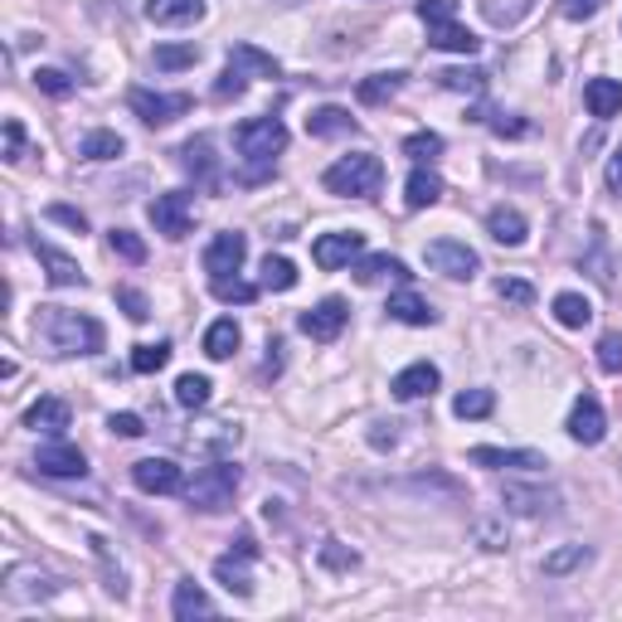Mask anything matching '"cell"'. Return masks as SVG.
I'll return each mask as SVG.
<instances>
[{
  "instance_id": "45",
  "label": "cell",
  "mask_w": 622,
  "mask_h": 622,
  "mask_svg": "<svg viewBox=\"0 0 622 622\" xmlns=\"http://www.w3.org/2000/svg\"><path fill=\"white\" fill-rule=\"evenodd\" d=\"M209 292H215L219 302H239V307H249L258 297V287L243 283V277H209Z\"/></svg>"
},
{
  "instance_id": "60",
  "label": "cell",
  "mask_w": 622,
  "mask_h": 622,
  "mask_svg": "<svg viewBox=\"0 0 622 622\" xmlns=\"http://www.w3.org/2000/svg\"><path fill=\"white\" fill-rule=\"evenodd\" d=\"M394 443H399L394 424H370V448H374V452H390Z\"/></svg>"
},
{
  "instance_id": "38",
  "label": "cell",
  "mask_w": 622,
  "mask_h": 622,
  "mask_svg": "<svg viewBox=\"0 0 622 622\" xmlns=\"http://www.w3.org/2000/svg\"><path fill=\"white\" fill-rule=\"evenodd\" d=\"M209 390H215V384L205 380V374H181V380H175V404L181 408H205L209 404Z\"/></svg>"
},
{
  "instance_id": "12",
  "label": "cell",
  "mask_w": 622,
  "mask_h": 622,
  "mask_svg": "<svg viewBox=\"0 0 622 622\" xmlns=\"http://www.w3.org/2000/svg\"><path fill=\"white\" fill-rule=\"evenodd\" d=\"M132 481L146 496H175V491L185 487L181 467H175L171 457H142V462H132Z\"/></svg>"
},
{
  "instance_id": "58",
  "label": "cell",
  "mask_w": 622,
  "mask_h": 622,
  "mask_svg": "<svg viewBox=\"0 0 622 622\" xmlns=\"http://www.w3.org/2000/svg\"><path fill=\"white\" fill-rule=\"evenodd\" d=\"M559 10H565V20H593L603 0H559Z\"/></svg>"
},
{
  "instance_id": "24",
  "label": "cell",
  "mask_w": 622,
  "mask_h": 622,
  "mask_svg": "<svg viewBox=\"0 0 622 622\" xmlns=\"http://www.w3.org/2000/svg\"><path fill=\"white\" fill-rule=\"evenodd\" d=\"M171 613L181 618V622H195V618H215V598H209L199 583L190 579H181L175 583V593H171Z\"/></svg>"
},
{
  "instance_id": "10",
  "label": "cell",
  "mask_w": 622,
  "mask_h": 622,
  "mask_svg": "<svg viewBox=\"0 0 622 622\" xmlns=\"http://www.w3.org/2000/svg\"><path fill=\"white\" fill-rule=\"evenodd\" d=\"M365 253V233L360 229H336V233H321V239L312 243V263L326 268V273H336V268H346L350 258Z\"/></svg>"
},
{
  "instance_id": "20",
  "label": "cell",
  "mask_w": 622,
  "mask_h": 622,
  "mask_svg": "<svg viewBox=\"0 0 622 622\" xmlns=\"http://www.w3.org/2000/svg\"><path fill=\"white\" fill-rule=\"evenodd\" d=\"M443 384V374H438V365H428V360H414V365H404L394 374V399H404V404H414V399H428L433 390Z\"/></svg>"
},
{
  "instance_id": "57",
  "label": "cell",
  "mask_w": 622,
  "mask_h": 622,
  "mask_svg": "<svg viewBox=\"0 0 622 622\" xmlns=\"http://www.w3.org/2000/svg\"><path fill=\"white\" fill-rule=\"evenodd\" d=\"M50 219L54 225H64V229H74V233H88V215L84 209H74V205H50Z\"/></svg>"
},
{
  "instance_id": "54",
  "label": "cell",
  "mask_w": 622,
  "mask_h": 622,
  "mask_svg": "<svg viewBox=\"0 0 622 622\" xmlns=\"http://www.w3.org/2000/svg\"><path fill=\"white\" fill-rule=\"evenodd\" d=\"M117 307H122L132 321H146L151 316V302H146V292H137V287H117Z\"/></svg>"
},
{
  "instance_id": "50",
  "label": "cell",
  "mask_w": 622,
  "mask_h": 622,
  "mask_svg": "<svg viewBox=\"0 0 622 622\" xmlns=\"http://www.w3.org/2000/svg\"><path fill=\"white\" fill-rule=\"evenodd\" d=\"M92 555L102 559V574H108V583H102V589H108L112 598H127V579H122V569L112 565V549H108V539H102V535H92Z\"/></svg>"
},
{
  "instance_id": "2",
  "label": "cell",
  "mask_w": 622,
  "mask_h": 622,
  "mask_svg": "<svg viewBox=\"0 0 622 622\" xmlns=\"http://www.w3.org/2000/svg\"><path fill=\"white\" fill-rule=\"evenodd\" d=\"M233 146L249 161V181H258L263 171H273V161L287 151V127L283 117H249L233 127Z\"/></svg>"
},
{
  "instance_id": "47",
  "label": "cell",
  "mask_w": 622,
  "mask_h": 622,
  "mask_svg": "<svg viewBox=\"0 0 622 622\" xmlns=\"http://www.w3.org/2000/svg\"><path fill=\"white\" fill-rule=\"evenodd\" d=\"M438 151H443V137H438V132H414V137H404V156L414 161V166H428Z\"/></svg>"
},
{
  "instance_id": "15",
  "label": "cell",
  "mask_w": 622,
  "mask_h": 622,
  "mask_svg": "<svg viewBox=\"0 0 622 622\" xmlns=\"http://www.w3.org/2000/svg\"><path fill=\"white\" fill-rule=\"evenodd\" d=\"M569 438L574 443H583V448H593V443H603V433H608V414H603V404H598L593 394H579L574 399V408H569Z\"/></svg>"
},
{
  "instance_id": "22",
  "label": "cell",
  "mask_w": 622,
  "mask_h": 622,
  "mask_svg": "<svg viewBox=\"0 0 622 622\" xmlns=\"http://www.w3.org/2000/svg\"><path fill=\"white\" fill-rule=\"evenodd\" d=\"M34 258H40V263H44V273H50V283H54V287H84V283H88V277H84V268H78V258L58 253L54 243L34 239Z\"/></svg>"
},
{
  "instance_id": "43",
  "label": "cell",
  "mask_w": 622,
  "mask_h": 622,
  "mask_svg": "<svg viewBox=\"0 0 622 622\" xmlns=\"http://www.w3.org/2000/svg\"><path fill=\"white\" fill-rule=\"evenodd\" d=\"M171 365V340H156V346H137L132 350V370L137 374H156Z\"/></svg>"
},
{
  "instance_id": "48",
  "label": "cell",
  "mask_w": 622,
  "mask_h": 622,
  "mask_svg": "<svg viewBox=\"0 0 622 622\" xmlns=\"http://www.w3.org/2000/svg\"><path fill=\"white\" fill-rule=\"evenodd\" d=\"M108 249L122 258V263H146V243L137 239L132 229H112V233H108Z\"/></svg>"
},
{
  "instance_id": "59",
  "label": "cell",
  "mask_w": 622,
  "mask_h": 622,
  "mask_svg": "<svg viewBox=\"0 0 622 622\" xmlns=\"http://www.w3.org/2000/svg\"><path fill=\"white\" fill-rule=\"evenodd\" d=\"M108 428H112V433H122V438H142V433H146V424H142L137 414H112V418H108Z\"/></svg>"
},
{
  "instance_id": "62",
  "label": "cell",
  "mask_w": 622,
  "mask_h": 622,
  "mask_svg": "<svg viewBox=\"0 0 622 622\" xmlns=\"http://www.w3.org/2000/svg\"><path fill=\"white\" fill-rule=\"evenodd\" d=\"M603 185H608V190H613V195L622 199V146L613 151V156H608V171H603Z\"/></svg>"
},
{
  "instance_id": "51",
  "label": "cell",
  "mask_w": 622,
  "mask_h": 622,
  "mask_svg": "<svg viewBox=\"0 0 622 622\" xmlns=\"http://www.w3.org/2000/svg\"><path fill=\"white\" fill-rule=\"evenodd\" d=\"M598 370H603V374H622V331H603V336H598Z\"/></svg>"
},
{
  "instance_id": "56",
  "label": "cell",
  "mask_w": 622,
  "mask_h": 622,
  "mask_svg": "<svg viewBox=\"0 0 622 622\" xmlns=\"http://www.w3.org/2000/svg\"><path fill=\"white\" fill-rule=\"evenodd\" d=\"M243 92H249V74H239V68L229 64L215 84V98H243Z\"/></svg>"
},
{
  "instance_id": "7",
  "label": "cell",
  "mask_w": 622,
  "mask_h": 622,
  "mask_svg": "<svg viewBox=\"0 0 622 622\" xmlns=\"http://www.w3.org/2000/svg\"><path fill=\"white\" fill-rule=\"evenodd\" d=\"M127 102H132V112L142 117L146 127H166V122H175V117H185L195 108L190 92H151V88H132Z\"/></svg>"
},
{
  "instance_id": "40",
  "label": "cell",
  "mask_w": 622,
  "mask_h": 622,
  "mask_svg": "<svg viewBox=\"0 0 622 622\" xmlns=\"http://www.w3.org/2000/svg\"><path fill=\"white\" fill-rule=\"evenodd\" d=\"M263 287L268 292H292L297 287V268H292V258H263Z\"/></svg>"
},
{
  "instance_id": "5",
  "label": "cell",
  "mask_w": 622,
  "mask_h": 622,
  "mask_svg": "<svg viewBox=\"0 0 622 622\" xmlns=\"http://www.w3.org/2000/svg\"><path fill=\"white\" fill-rule=\"evenodd\" d=\"M239 481H243L239 462H215V467H205V472H195V481L185 487V501H190L195 511H229Z\"/></svg>"
},
{
  "instance_id": "11",
  "label": "cell",
  "mask_w": 622,
  "mask_h": 622,
  "mask_svg": "<svg viewBox=\"0 0 622 622\" xmlns=\"http://www.w3.org/2000/svg\"><path fill=\"white\" fill-rule=\"evenodd\" d=\"M472 467H487V472H545V452L531 448H472L467 452Z\"/></svg>"
},
{
  "instance_id": "25",
  "label": "cell",
  "mask_w": 622,
  "mask_h": 622,
  "mask_svg": "<svg viewBox=\"0 0 622 622\" xmlns=\"http://www.w3.org/2000/svg\"><path fill=\"white\" fill-rule=\"evenodd\" d=\"M583 102H589V112L598 122L618 117L622 112V78H589V84H583Z\"/></svg>"
},
{
  "instance_id": "35",
  "label": "cell",
  "mask_w": 622,
  "mask_h": 622,
  "mask_svg": "<svg viewBox=\"0 0 622 622\" xmlns=\"http://www.w3.org/2000/svg\"><path fill=\"white\" fill-rule=\"evenodd\" d=\"M472 539L487 549V555H506V549H511V531H506L501 515H477V521H472Z\"/></svg>"
},
{
  "instance_id": "29",
  "label": "cell",
  "mask_w": 622,
  "mask_h": 622,
  "mask_svg": "<svg viewBox=\"0 0 622 622\" xmlns=\"http://www.w3.org/2000/svg\"><path fill=\"white\" fill-rule=\"evenodd\" d=\"M384 277H399V283H408V268L399 263V258H390V253H365V258H356V283H365V287H374V283H384Z\"/></svg>"
},
{
  "instance_id": "16",
  "label": "cell",
  "mask_w": 622,
  "mask_h": 622,
  "mask_svg": "<svg viewBox=\"0 0 622 622\" xmlns=\"http://www.w3.org/2000/svg\"><path fill=\"white\" fill-rule=\"evenodd\" d=\"M243 258H249V239L243 233H215L209 239V249H205V273L209 277H229V273H239L243 268Z\"/></svg>"
},
{
  "instance_id": "13",
  "label": "cell",
  "mask_w": 622,
  "mask_h": 622,
  "mask_svg": "<svg viewBox=\"0 0 622 622\" xmlns=\"http://www.w3.org/2000/svg\"><path fill=\"white\" fill-rule=\"evenodd\" d=\"M346 321H350V307H346V302H340V297H326V302H316L312 312L297 316V331L312 336V340H336L340 331H346Z\"/></svg>"
},
{
  "instance_id": "3",
  "label": "cell",
  "mask_w": 622,
  "mask_h": 622,
  "mask_svg": "<svg viewBox=\"0 0 622 622\" xmlns=\"http://www.w3.org/2000/svg\"><path fill=\"white\" fill-rule=\"evenodd\" d=\"M321 185L340 199H370V195H380V185H384V166L370 151H356V156H340L336 166H326Z\"/></svg>"
},
{
  "instance_id": "31",
  "label": "cell",
  "mask_w": 622,
  "mask_h": 622,
  "mask_svg": "<svg viewBox=\"0 0 622 622\" xmlns=\"http://www.w3.org/2000/svg\"><path fill=\"white\" fill-rule=\"evenodd\" d=\"M384 312H390V321H404V326H433L438 321V312H433L418 292H394Z\"/></svg>"
},
{
  "instance_id": "27",
  "label": "cell",
  "mask_w": 622,
  "mask_h": 622,
  "mask_svg": "<svg viewBox=\"0 0 622 622\" xmlns=\"http://www.w3.org/2000/svg\"><path fill=\"white\" fill-rule=\"evenodd\" d=\"M583 565H593V549L589 545H559L539 559V574L545 579H565V574H579Z\"/></svg>"
},
{
  "instance_id": "21",
  "label": "cell",
  "mask_w": 622,
  "mask_h": 622,
  "mask_svg": "<svg viewBox=\"0 0 622 622\" xmlns=\"http://www.w3.org/2000/svg\"><path fill=\"white\" fill-rule=\"evenodd\" d=\"M146 20L161 30H181L205 20V0H146Z\"/></svg>"
},
{
  "instance_id": "14",
  "label": "cell",
  "mask_w": 622,
  "mask_h": 622,
  "mask_svg": "<svg viewBox=\"0 0 622 622\" xmlns=\"http://www.w3.org/2000/svg\"><path fill=\"white\" fill-rule=\"evenodd\" d=\"M501 501L515 515H555L559 511V491L555 487H531V481H506Z\"/></svg>"
},
{
  "instance_id": "18",
  "label": "cell",
  "mask_w": 622,
  "mask_h": 622,
  "mask_svg": "<svg viewBox=\"0 0 622 622\" xmlns=\"http://www.w3.org/2000/svg\"><path fill=\"white\" fill-rule=\"evenodd\" d=\"M34 467H40L44 477H88V457L74 448V443H44L40 452H34Z\"/></svg>"
},
{
  "instance_id": "6",
  "label": "cell",
  "mask_w": 622,
  "mask_h": 622,
  "mask_svg": "<svg viewBox=\"0 0 622 622\" xmlns=\"http://www.w3.org/2000/svg\"><path fill=\"white\" fill-rule=\"evenodd\" d=\"M424 263L433 268V273L452 277V283H472V277L481 273L477 249H467V243H457V239H433L424 249Z\"/></svg>"
},
{
  "instance_id": "37",
  "label": "cell",
  "mask_w": 622,
  "mask_h": 622,
  "mask_svg": "<svg viewBox=\"0 0 622 622\" xmlns=\"http://www.w3.org/2000/svg\"><path fill=\"white\" fill-rule=\"evenodd\" d=\"M555 321H559V326H569V331L589 326V321H593L589 297H579V292H559V297H555Z\"/></svg>"
},
{
  "instance_id": "55",
  "label": "cell",
  "mask_w": 622,
  "mask_h": 622,
  "mask_svg": "<svg viewBox=\"0 0 622 622\" xmlns=\"http://www.w3.org/2000/svg\"><path fill=\"white\" fill-rule=\"evenodd\" d=\"M6 161H10V166L25 161V122H20V117H10V122H6Z\"/></svg>"
},
{
  "instance_id": "34",
  "label": "cell",
  "mask_w": 622,
  "mask_h": 622,
  "mask_svg": "<svg viewBox=\"0 0 622 622\" xmlns=\"http://www.w3.org/2000/svg\"><path fill=\"white\" fill-rule=\"evenodd\" d=\"M239 340H243L239 321H233V316H219V321L205 331V356L209 360H229L233 350H239Z\"/></svg>"
},
{
  "instance_id": "41",
  "label": "cell",
  "mask_w": 622,
  "mask_h": 622,
  "mask_svg": "<svg viewBox=\"0 0 622 622\" xmlns=\"http://www.w3.org/2000/svg\"><path fill=\"white\" fill-rule=\"evenodd\" d=\"M491 408H496V394H491V390H462L452 399V414L457 418H487Z\"/></svg>"
},
{
  "instance_id": "61",
  "label": "cell",
  "mask_w": 622,
  "mask_h": 622,
  "mask_svg": "<svg viewBox=\"0 0 622 622\" xmlns=\"http://www.w3.org/2000/svg\"><path fill=\"white\" fill-rule=\"evenodd\" d=\"M491 132L496 137H525L531 132V122H521V117H491Z\"/></svg>"
},
{
  "instance_id": "1",
  "label": "cell",
  "mask_w": 622,
  "mask_h": 622,
  "mask_svg": "<svg viewBox=\"0 0 622 622\" xmlns=\"http://www.w3.org/2000/svg\"><path fill=\"white\" fill-rule=\"evenodd\" d=\"M40 336L50 340L54 356H98L102 350V326L84 312H68V307H44L40 316Z\"/></svg>"
},
{
  "instance_id": "46",
  "label": "cell",
  "mask_w": 622,
  "mask_h": 622,
  "mask_svg": "<svg viewBox=\"0 0 622 622\" xmlns=\"http://www.w3.org/2000/svg\"><path fill=\"white\" fill-rule=\"evenodd\" d=\"M438 84L448 92H481L487 88V74H481V68H443Z\"/></svg>"
},
{
  "instance_id": "53",
  "label": "cell",
  "mask_w": 622,
  "mask_h": 622,
  "mask_svg": "<svg viewBox=\"0 0 622 622\" xmlns=\"http://www.w3.org/2000/svg\"><path fill=\"white\" fill-rule=\"evenodd\" d=\"M496 297L511 302V307H531V302H535V287L525 283V277H501V283H496Z\"/></svg>"
},
{
  "instance_id": "39",
  "label": "cell",
  "mask_w": 622,
  "mask_h": 622,
  "mask_svg": "<svg viewBox=\"0 0 622 622\" xmlns=\"http://www.w3.org/2000/svg\"><path fill=\"white\" fill-rule=\"evenodd\" d=\"M404 84H408V74H370V78H365V84H360L356 92H360V102H370V108H374V102L394 98V92L404 88Z\"/></svg>"
},
{
  "instance_id": "4",
  "label": "cell",
  "mask_w": 622,
  "mask_h": 622,
  "mask_svg": "<svg viewBox=\"0 0 622 622\" xmlns=\"http://www.w3.org/2000/svg\"><path fill=\"white\" fill-rule=\"evenodd\" d=\"M418 20L428 25V44L448 54H477L481 40L467 25H457V0H418Z\"/></svg>"
},
{
  "instance_id": "8",
  "label": "cell",
  "mask_w": 622,
  "mask_h": 622,
  "mask_svg": "<svg viewBox=\"0 0 622 622\" xmlns=\"http://www.w3.org/2000/svg\"><path fill=\"white\" fill-rule=\"evenodd\" d=\"M253 559H258L253 535H239V545H233L229 555H219V559H215V579L225 583L233 598H253V574H249Z\"/></svg>"
},
{
  "instance_id": "19",
  "label": "cell",
  "mask_w": 622,
  "mask_h": 622,
  "mask_svg": "<svg viewBox=\"0 0 622 622\" xmlns=\"http://www.w3.org/2000/svg\"><path fill=\"white\" fill-rule=\"evenodd\" d=\"M181 166L195 175V185H205V190H215V185H219V156H215V137H190V142L181 146Z\"/></svg>"
},
{
  "instance_id": "26",
  "label": "cell",
  "mask_w": 622,
  "mask_h": 622,
  "mask_svg": "<svg viewBox=\"0 0 622 622\" xmlns=\"http://www.w3.org/2000/svg\"><path fill=\"white\" fill-rule=\"evenodd\" d=\"M487 233L496 243H506V249H521L525 243V233H531V225H525V215L521 209H511V205H496L487 215Z\"/></svg>"
},
{
  "instance_id": "42",
  "label": "cell",
  "mask_w": 622,
  "mask_h": 622,
  "mask_svg": "<svg viewBox=\"0 0 622 622\" xmlns=\"http://www.w3.org/2000/svg\"><path fill=\"white\" fill-rule=\"evenodd\" d=\"M156 68H166V74H175V68H195L199 64V50L195 44H156Z\"/></svg>"
},
{
  "instance_id": "9",
  "label": "cell",
  "mask_w": 622,
  "mask_h": 622,
  "mask_svg": "<svg viewBox=\"0 0 622 622\" xmlns=\"http://www.w3.org/2000/svg\"><path fill=\"white\" fill-rule=\"evenodd\" d=\"M151 225H156L161 239L181 243L185 233H190V225H195L190 195H185V190H166V195H156V199H151Z\"/></svg>"
},
{
  "instance_id": "28",
  "label": "cell",
  "mask_w": 622,
  "mask_h": 622,
  "mask_svg": "<svg viewBox=\"0 0 622 622\" xmlns=\"http://www.w3.org/2000/svg\"><path fill=\"white\" fill-rule=\"evenodd\" d=\"M229 64L249 78H277L283 74V64H277L273 54H263L258 44H229Z\"/></svg>"
},
{
  "instance_id": "49",
  "label": "cell",
  "mask_w": 622,
  "mask_h": 622,
  "mask_svg": "<svg viewBox=\"0 0 622 622\" xmlns=\"http://www.w3.org/2000/svg\"><path fill=\"white\" fill-rule=\"evenodd\" d=\"M316 555H321V565L326 569H336V574H350V569H360V555L350 545H340V539H326L321 549H316Z\"/></svg>"
},
{
  "instance_id": "23",
  "label": "cell",
  "mask_w": 622,
  "mask_h": 622,
  "mask_svg": "<svg viewBox=\"0 0 622 622\" xmlns=\"http://www.w3.org/2000/svg\"><path fill=\"white\" fill-rule=\"evenodd\" d=\"M68 424H74V408H68L64 399H54V394H44L40 404H30V414H25V428L30 433H50V438H58Z\"/></svg>"
},
{
  "instance_id": "52",
  "label": "cell",
  "mask_w": 622,
  "mask_h": 622,
  "mask_svg": "<svg viewBox=\"0 0 622 622\" xmlns=\"http://www.w3.org/2000/svg\"><path fill=\"white\" fill-rule=\"evenodd\" d=\"M34 88L50 92V98H68V92H74V78H68L64 68H34Z\"/></svg>"
},
{
  "instance_id": "17",
  "label": "cell",
  "mask_w": 622,
  "mask_h": 622,
  "mask_svg": "<svg viewBox=\"0 0 622 622\" xmlns=\"http://www.w3.org/2000/svg\"><path fill=\"white\" fill-rule=\"evenodd\" d=\"M64 589V583L54 579V574H40V569H15L6 583V603H50V598Z\"/></svg>"
},
{
  "instance_id": "33",
  "label": "cell",
  "mask_w": 622,
  "mask_h": 622,
  "mask_svg": "<svg viewBox=\"0 0 622 622\" xmlns=\"http://www.w3.org/2000/svg\"><path fill=\"white\" fill-rule=\"evenodd\" d=\"M356 132V117H350L346 108H331V102H326V108H316L312 117H307V137H350Z\"/></svg>"
},
{
  "instance_id": "44",
  "label": "cell",
  "mask_w": 622,
  "mask_h": 622,
  "mask_svg": "<svg viewBox=\"0 0 622 622\" xmlns=\"http://www.w3.org/2000/svg\"><path fill=\"white\" fill-rule=\"evenodd\" d=\"M399 491H438V496H448V501H462V487H457L452 477H443V472H428V477H414V481H399Z\"/></svg>"
},
{
  "instance_id": "30",
  "label": "cell",
  "mask_w": 622,
  "mask_h": 622,
  "mask_svg": "<svg viewBox=\"0 0 622 622\" xmlns=\"http://www.w3.org/2000/svg\"><path fill=\"white\" fill-rule=\"evenodd\" d=\"M438 199H443V181H438V171L414 166V175H408V185H404V205H408V209H433Z\"/></svg>"
},
{
  "instance_id": "36",
  "label": "cell",
  "mask_w": 622,
  "mask_h": 622,
  "mask_svg": "<svg viewBox=\"0 0 622 622\" xmlns=\"http://www.w3.org/2000/svg\"><path fill=\"white\" fill-rule=\"evenodd\" d=\"M127 151V142L117 132H108V127H98V132H88L84 142H78V156L84 161H117Z\"/></svg>"
},
{
  "instance_id": "32",
  "label": "cell",
  "mask_w": 622,
  "mask_h": 622,
  "mask_svg": "<svg viewBox=\"0 0 622 622\" xmlns=\"http://www.w3.org/2000/svg\"><path fill=\"white\" fill-rule=\"evenodd\" d=\"M477 10H481V20H487V25L511 30V25H521V20L531 15L535 0H477Z\"/></svg>"
}]
</instances>
